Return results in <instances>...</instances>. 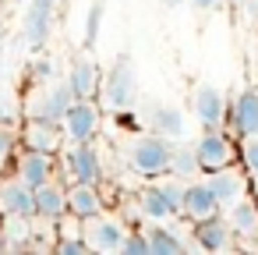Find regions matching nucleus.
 <instances>
[{"instance_id": "2eb2a0df", "label": "nucleus", "mask_w": 258, "mask_h": 255, "mask_svg": "<svg viewBox=\"0 0 258 255\" xmlns=\"http://www.w3.org/2000/svg\"><path fill=\"white\" fill-rule=\"evenodd\" d=\"M191 230H195V244L202 251H223V248L233 244V230H230V223H226L223 213H216L209 220H198Z\"/></svg>"}, {"instance_id": "4be33fe9", "label": "nucleus", "mask_w": 258, "mask_h": 255, "mask_svg": "<svg viewBox=\"0 0 258 255\" xmlns=\"http://www.w3.org/2000/svg\"><path fill=\"white\" fill-rule=\"evenodd\" d=\"M149 128L163 138H177L184 131V117L173 110V107H152L149 110Z\"/></svg>"}, {"instance_id": "72a5a7b5", "label": "nucleus", "mask_w": 258, "mask_h": 255, "mask_svg": "<svg viewBox=\"0 0 258 255\" xmlns=\"http://www.w3.org/2000/svg\"><path fill=\"white\" fill-rule=\"evenodd\" d=\"M166 4H177V0H166Z\"/></svg>"}, {"instance_id": "393cba45", "label": "nucleus", "mask_w": 258, "mask_h": 255, "mask_svg": "<svg viewBox=\"0 0 258 255\" xmlns=\"http://www.w3.org/2000/svg\"><path fill=\"white\" fill-rule=\"evenodd\" d=\"M240 167L247 177H258V135H247L240 145Z\"/></svg>"}, {"instance_id": "f8f14e48", "label": "nucleus", "mask_w": 258, "mask_h": 255, "mask_svg": "<svg viewBox=\"0 0 258 255\" xmlns=\"http://www.w3.org/2000/svg\"><path fill=\"white\" fill-rule=\"evenodd\" d=\"M216 213H223L219 209V202H216V195H212V188L205 184V177L198 181H187L184 184V202H180V216H187L191 223H198V220H209V216H216Z\"/></svg>"}, {"instance_id": "1a4fd4ad", "label": "nucleus", "mask_w": 258, "mask_h": 255, "mask_svg": "<svg viewBox=\"0 0 258 255\" xmlns=\"http://www.w3.org/2000/svg\"><path fill=\"white\" fill-rule=\"evenodd\" d=\"M15 177L25 181L29 188H39L46 181L57 177V156L53 152H36V149H22L15 156Z\"/></svg>"}, {"instance_id": "ddd939ff", "label": "nucleus", "mask_w": 258, "mask_h": 255, "mask_svg": "<svg viewBox=\"0 0 258 255\" xmlns=\"http://www.w3.org/2000/svg\"><path fill=\"white\" fill-rule=\"evenodd\" d=\"M226 121H230V128H233L240 138L258 135V89L237 92V99L226 107Z\"/></svg>"}, {"instance_id": "bb28decb", "label": "nucleus", "mask_w": 258, "mask_h": 255, "mask_svg": "<svg viewBox=\"0 0 258 255\" xmlns=\"http://www.w3.org/2000/svg\"><path fill=\"white\" fill-rule=\"evenodd\" d=\"M120 255H149V234L145 230H127L124 244H120Z\"/></svg>"}, {"instance_id": "9d476101", "label": "nucleus", "mask_w": 258, "mask_h": 255, "mask_svg": "<svg viewBox=\"0 0 258 255\" xmlns=\"http://www.w3.org/2000/svg\"><path fill=\"white\" fill-rule=\"evenodd\" d=\"M18 142H22V149H36V152H53L57 156L64 149V131H60V124L29 117L25 128L18 131Z\"/></svg>"}, {"instance_id": "6e6552de", "label": "nucleus", "mask_w": 258, "mask_h": 255, "mask_svg": "<svg viewBox=\"0 0 258 255\" xmlns=\"http://www.w3.org/2000/svg\"><path fill=\"white\" fill-rule=\"evenodd\" d=\"M0 213L11 220H32L36 216V188H29L18 177H0Z\"/></svg>"}, {"instance_id": "f704fd0d", "label": "nucleus", "mask_w": 258, "mask_h": 255, "mask_svg": "<svg viewBox=\"0 0 258 255\" xmlns=\"http://www.w3.org/2000/svg\"><path fill=\"white\" fill-rule=\"evenodd\" d=\"M237 4H240V0H237Z\"/></svg>"}, {"instance_id": "f3484780", "label": "nucleus", "mask_w": 258, "mask_h": 255, "mask_svg": "<svg viewBox=\"0 0 258 255\" xmlns=\"http://www.w3.org/2000/svg\"><path fill=\"white\" fill-rule=\"evenodd\" d=\"M36 216L46 220V223H57V220L68 216V188L57 177L36 188Z\"/></svg>"}, {"instance_id": "39448f33", "label": "nucleus", "mask_w": 258, "mask_h": 255, "mask_svg": "<svg viewBox=\"0 0 258 255\" xmlns=\"http://www.w3.org/2000/svg\"><path fill=\"white\" fill-rule=\"evenodd\" d=\"M103 96H106V103L113 107V110H131V103H135V96H138V82H135V64H131V57H120V61H113V68H110V75L103 78Z\"/></svg>"}, {"instance_id": "0eeeda50", "label": "nucleus", "mask_w": 258, "mask_h": 255, "mask_svg": "<svg viewBox=\"0 0 258 255\" xmlns=\"http://www.w3.org/2000/svg\"><path fill=\"white\" fill-rule=\"evenodd\" d=\"M75 103V92H71V85L68 82H53V85H46L32 103H29V114L25 117H36V121H50V124H60V117H64V110Z\"/></svg>"}, {"instance_id": "c756f323", "label": "nucleus", "mask_w": 258, "mask_h": 255, "mask_svg": "<svg viewBox=\"0 0 258 255\" xmlns=\"http://www.w3.org/2000/svg\"><path fill=\"white\" fill-rule=\"evenodd\" d=\"M240 4L251 11V18H258V0H240Z\"/></svg>"}, {"instance_id": "a211bd4d", "label": "nucleus", "mask_w": 258, "mask_h": 255, "mask_svg": "<svg viewBox=\"0 0 258 255\" xmlns=\"http://www.w3.org/2000/svg\"><path fill=\"white\" fill-rule=\"evenodd\" d=\"M135 206H138V216H142V220H149V223H166V220H173V216H177V213H173V206L166 202V195H163V188H159V181H156V177L138 191Z\"/></svg>"}, {"instance_id": "4468645a", "label": "nucleus", "mask_w": 258, "mask_h": 255, "mask_svg": "<svg viewBox=\"0 0 258 255\" xmlns=\"http://www.w3.org/2000/svg\"><path fill=\"white\" fill-rule=\"evenodd\" d=\"M103 209H106V198H103L99 184L71 181V188H68V216H75V220H89V216H99Z\"/></svg>"}, {"instance_id": "5701e85b", "label": "nucleus", "mask_w": 258, "mask_h": 255, "mask_svg": "<svg viewBox=\"0 0 258 255\" xmlns=\"http://www.w3.org/2000/svg\"><path fill=\"white\" fill-rule=\"evenodd\" d=\"M166 174H173V177H180V181H195V177L202 174L198 156H195V145H173V152H170V170H166Z\"/></svg>"}, {"instance_id": "7c9ffc66", "label": "nucleus", "mask_w": 258, "mask_h": 255, "mask_svg": "<svg viewBox=\"0 0 258 255\" xmlns=\"http://www.w3.org/2000/svg\"><path fill=\"white\" fill-rule=\"evenodd\" d=\"M191 4H195V8H216L219 0H191Z\"/></svg>"}, {"instance_id": "473e14b6", "label": "nucleus", "mask_w": 258, "mask_h": 255, "mask_svg": "<svg viewBox=\"0 0 258 255\" xmlns=\"http://www.w3.org/2000/svg\"><path fill=\"white\" fill-rule=\"evenodd\" d=\"M4 248H8V234H4V230H0V251H4Z\"/></svg>"}, {"instance_id": "f257e3e1", "label": "nucleus", "mask_w": 258, "mask_h": 255, "mask_svg": "<svg viewBox=\"0 0 258 255\" xmlns=\"http://www.w3.org/2000/svg\"><path fill=\"white\" fill-rule=\"evenodd\" d=\"M57 163L64 167L68 181L103 184V177H106V170H103V156H99L96 142H68V149L57 152Z\"/></svg>"}, {"instance_id": "7ed1b4c3", "label": "nucleus", "mask_w": 258, "mask_h": 255, "mask_svg": "<svg viewBox=\"0 0 258 255\" xmlns=\"http://www.w3.org/2000/svg\"><path fill=\"white\" fill-rule=\"evenodd\" d=\"M103 128V114L92 99H75L64 117H60V131H64V145L68 142H92Z\"/></svg>"}, {"instance_id": "b1692460", "label": "nucleus", "mask_w": 258, "mask_h": 255, "mask_svg": "<svg viewBox=\"0 0 258 255\" xmlns=\"http://www.w3.org/2000/svg\"><path fill=\"white\" fill-rule=\"evenodd\" d=\"M187 244L177 237V230L170 227H152L149 230V255H180Z\"/></svg>"}, {"instance_id": "6ab92c4d", "label": "nucleus", "mask_w": 258, "mask_h": 255, "mask_svg": "<svg viewBox=\"0 0 258 255\" xmlns=\"http://www.w3.org/2000/svg\"><path fill=\"white\" fill-rule=\"evenodd\" d=\"M68 85L75 92V99H92L103 85V75H99V64L92 57H78L71 64V75H68Z\"/></svg>"}, {"instance_id": "9b49d317", "label": "nucleus", "mask_w": 258, "mask_h": 255, "mask_svg": "<svg viewBox=\"0 0 258 255\" xmlns=\"http://www.w3.org/2000/svg\"><path fill=\"white\" fill-rule=\"evenodd\" d=\"M205 184L212 188L219 209H226V206H233L237 198L247 195V177H244L240 170H233V163H230V167H219V170H209V174H205Z\"/></svg>"}, {"instance_id": "dca6fc26", "label": "nucleus", "mask_w": 258, "mask_h": 255, "mask_svg": "<svg viewBox=\"0 0 258 255\" xmlns=\"http://www.w3.org/2000/svg\"><path fill=\"white\" fill-rule=\"evenodd\" d=\"M195 117L202 128H223L226 121V96L216 85H198L195 92Z\"/></svg>"}, {"instance_id": "412c9836", "label": "nucleus", "mask_w": 258, "mask_h": 255, "mask_svg": "<svg viewBox=\"0 0 258 255\" xmlns=\"http://www.w3.org/2000/svg\"><path fill=\"white\" fill-rule=\"evenodd\" d=\"M226 223H230L233 237L254 241L258 237V202L254 198H237L233 206H226Z\"/></svg>"}, {"instance_id": "20e7f679", "label": "nucleus", "mask_w": 258, "mask_h": 255, "mask_svg": "<svg viewBox=\"0 0 258 255\" xmlns=\"http://www.w3.org/2000/svg\"><path fill=\"white\" fill-rule=\"evenodd\" d=\"M82 223H85V227H82V237H85V244H89L92 251H120V244H124L127 230H131L124 220L110 216L106 209H103L99 216L82 220Z\"/></svg>"}, {"instance_id": "423d86ee", "label": "nucleus", "mask_w": 258, "mask_h": 255, "mask_svg": "<svg viewBox=\"0 0 258 255\" xmlns=\"http://www.w3.org/2000/svg\"><path fill=\"white\" fill-rule=\"evenodd\" d=\"M195 156H198L202 174L219 170V167H230L233 163V142H230V135L223 128H205L202 138L195 142Z\"/></svg>"}, {"instance_id": "c85d7f7f", "label": "nucleus", "mask_w": 258, "mask_h": 255, "mask_svg": "<svg viewBox=\"0 0 258 255\" xmlns=\"http://www.w3.org/2000/svg\"><path fill=\"white\" fill-rule=\"evenodd\" d=\"M99 18H103V4H92L89 25H85V43H96V36H99Z\"/></svg>"}, {"instance_id": "a878e982", "label": "nucleus", "mask_w": 258, "mask_h": 255, "mask_svg": "<svg viewBox=\"0 0 258 255\" xmlns=\"http://www.w3.org/2000/svg\"><path fill=\"white\" fill-rule=\"evenodd\" d=\"M22 149L18 142V131L8 128V124H0V167H8V160H15V152Z\"/></svg>"}, {"instance_id": "aec40b11", "label": "nucleus", "mask_w": 258, "mask_h": 255, "mask_svg": "<svg viewBox=\"0 0 258 255\" xmlns=\"http://www.w3.org/2000/svg\"><path fill=\"white\" fill-rule=\"evenodd\" d=\"M53 11H57V0H32L29 15H25V39L29 46H43L53 25Z\"/></svg>"}, {"instance_id": "f03ea898", "label": "nucleus", "mask_w": 258, "mask_h": 255, "mask_svg": "<svg viewBox=\"0 0 258 255\" xmlns=\"http://www.w3.org/2000/svg\"><path fill=\"white\" fill-rule=\"evenodd\" d=\"M170 152H173V142L156 135V131H149V135L135 138V145H131V170L138 177H145V181L163 177L170 170Z\"/></svg>"}, {"instance_id": "cd10ccee", "label": "nucleus", "mask_w": 258, "mask_h": 255, "mask_svg": "<svg viewBox=\"0 0 258 255\" xmlns=\"http://www.w3.org/2000/svg\"><path fill=\"white\" fill-rule=\"evenodd\" d=\"M57 251L60 255H85L89 244H85V237H60L57 241Z\"/></svg>"}, {"instance_id": "2f4dec72", "label": "nucleus", "mask_w": 258, "mask_h": 255, "mask_svg": "<svg viewBox=\"0 0 258 255\" xmlns=\"http://www.w3.org/2000/svg\"><path fill=\"white\" fill-rule=\"evenodd\" d=\"M251 195H254V202H258V177H251Z\"/></svg>"}]
</instances>
